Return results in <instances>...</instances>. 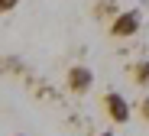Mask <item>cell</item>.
<instances>
[{
    "label": "cell",
    "instance_id": "4",
    "mask_svg": "<svg viewBox=\"0 0 149 136\" xmlns=\"http://www.w3.org/2000/svg\"><path fill=\"white\" fill-rule=\"evenodd\" d=\"M133 78H136V84H146V81H149V62H139L133 68Z\"/></svg>",
    "mask_w": 149,
    "mask_h": 136
},
{
    "label": "cell",
    "instance_id": "1",
    "mask_svg": "<svg viewBox=\"0 0 149 136\" xmlns=\"http://www.w3.org/2000/svg\"><path fill=\"white\" fill-rule=\"evenodd\" d=\"M65 84H68L71 94H84V91H91V84H94V71H91L88 65H71L68 75H65Z\"/></svg>",
    "mask_w": 149,
    "mask_h": 136
},
{
    "label": "cell",
    "instance_id": "7",
    "mask_svg": "<svg viewBox=\"0 0 149 136\" xmlns=\"http://www.w3.org/2000/svg\"><path fill=\"white\" fill-rule=\"evenodd\" d=\"M101 136H113V133H101Z\"/></svg>",
    "mask_w": 149,
    "mask_h": 136
},
{
    "label": "cell",
    "instance_id": "3",
    "mask_svg": "<svg viewBox=\"0 0 149 136\" xmlns=\"http://www.w3.org/2000/svg\"><path fill=\"white\" fill-rule=\"evenodd\" d=\"M104 107H107V117H110V120H117V123H127V120H130V107H127V100H123L120 94L110 91V94L104 97Z\"/></svg>",
    "mask_w": 149,
    "mask_h": 136
},
{
    "label": "cell",
    "instance_id": "6",
    "mask_svg": "<svg viewBox=\"0 0 149 136\" xmlns=\"http://www.w3.org/2000/svg\"><path fill=\"white\" fill-rule=\"evenodd\" d=\"M16 7V0H3V3H0V10H13Z\"/></svg>",
    "mask_w": 149,
    "mask_h": 136
},
{
    "label": "cell",
    "instance_id": "5",
    "mask_svg": "<svg viewBox=\"0 0 149 136\" xmlns=\"http://www.w3.org/2000/svg\"><path fill=\"white\" fill-rule=\"evenodd\" d=\"M139 117L149 123V97H143V100H139Z\"/></svg>",
    "mask_w": 149,
    "mask_h": 136
},
{
    "label": "cell",
    "instance_id": "2",
    "mask_svg": "<svg viewBox=\"0 0 149 136\" xmlns=\"http://www.w3.org/2000/svg\"><path fill=\"white\" fill-rule=\"evenodd\" d=\"M136 29H139V13H136V10L117 13L113 23H110V36H113V39H130Z\"/></svg>",
    "mask_w": 149,
    "mask_h": 136
}]
</instances>
